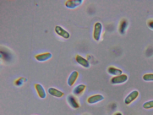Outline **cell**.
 Segmentation results:
<instances>
[{"mask_svg": "<svg viewBox=\"0 0 153 115\" xmlns=\"http://www.w3.org/2000/svg\"><path fill=\"white\" fill-rule=\"evenodd\" d=\"M148 26L151 29L153 30V21L149 22L148 24Z\"/></svg>", "mask_w": 153, "mask_h": 115, "instance_id": "19", "label": "cell"}, {"mask_svg": "<svg viewBox=\"0 0 153 115\" xmlns=\"http://www.w3.org/2000/svg\"><path fill=\"white\" fill-rule=\"evenodd\" d=\"M102 26L99 22L97 23L95 25L93 37L96 41L99 40L102 32Z\"/></svg>", "mask_w": 153, "mask_h": 115, "instance_id": "2", "label": "cell"}, {"mask_svg": "<svg viewBox=\"0 0 153 115\" xmlns=\"http://www.w3.org/2000/svg\"><path fill=\"white\" fill-rule=\"evenodd\" d=\"M48 91L51 95L58 98L61 97L64 95V93L63 92L54 88L48 89Z\"/></svg>", "mask_w": 153, "mask_h": 115, "instance_id": "10", "label": "cell"}, {"mask_svg": "<svg viewBox=\"0 0 153 115\" xmlns=\"http://www.w3.org/2000/svg\"><path fill=\"white\" fill-rule=\"evenodd\" d=\"M31 115H38L36 114H32Z\"/></svg>", "mask_w": 153, "mask_h": 115, "instance_id": "21", "label": "cell"}, {"mask_svg": "<svg viewBox=\"0 0 153 115\" xmlns=\"http://www.w3.org/2000/svg\"><path fill=\"white\" fill-rule=\"evenodd\" d=\"M83 2L82 0H69L66 2V5L68 8L73 9L81 5Z\"/></svg>", "mask_w": 153, "mask_h": 115, "instance_id": "4", "label": "cell"}, {"mask_svg": "<svg viewBox=\"0 0 153 115\" xmlns=\"http://www.w3.org/2000/svg\"><path fill=\"white\" fill-rule=\"evenodd\" d=\"M127 76L125 74H122L115 76L111 79V83L113 84H120L125 82L128 80Z\"/></svg>", "mask_w": 153, "mask_h": 115, "instance_id": "1", "label": "cell"}, {"mask_svg": "<svg viewBox=\"0 0 153 115\" xmlns=\"http://www.w3.org/2000/svg\"><path fill=\"white\" fill-rule=\"evenodd\" d=\"M114 115H122V114L120 112H117Z\"/></svg>", "mask_w": 153, "mask_h": 115, "instance_id": "20", "label": "cell"}, {"mask_svg": "<svg viewBox=\"0 0 153 115\" xmlns=\"http://www.w3.org/2000/svg\"><path fill=\"white\" fill-rule=\"evenodd\" d=\"M104 99L101 95H97L90 97L87 100L88 102L90 104H94L102 101Z\"/></svg>", "mask_w": 153, "mask_h": 115, "instance_id": "6", "label": "cell"}, {"mask_svg": "<svg viewBox=\"0 0 153 115\" xmlns=\"http://www.w3.org/2000/svg\"><path fill=\"white\" fill-rule=\"evenodd\" d=\"M26 79L23 77L20 78L16 82L15 84L18 86L21 85L24 82H26Z\"/></svg>", "mask_w": 153, "mask_h": 115, "instance_id": "18", "label": "cell"}, {"mask_svg": "<svg viewBox=\"0 0 153 115\" xmlns=\"http://www.w3.org/2000/svg\"><path fill=\"white\" fill-rule=\"evenodd\" d=\"M86 88V86L83 84H80L74 89L73 91V94L76 95H78L81 94L85 91Z\"/></svg>", "mask_w": 153, "mask_h": 115, "instance_id": "13", "label": "cell"}, {"mask_svg": "<svg viewBox=\"0 0 153 115\" xmlns=\"http://www.w3.org/2000/svg\"><path fill=\"white\" fill-rule=\"evenodd\" d=\"M67 99L68 103L73 108L77 109L79 108L80 105L77 100L72 95H68Z\"/></svg>", "mask_w": 153, "mask_h": 115, "instance_id": "9", "label": "cell"}, {"mask_svg": "<svg viewBox=\"0 0 153 115\" xmlns=\"http://www.w3.org/2000/svg\"><path fill=\"white\" fill-rule=\"evenodd\" d=\"M79 76L77 71H74L69 76L67 80V83L69 86H72L74 83Z\"/></svg>", "mask_w": 153, "mask_h": 115, "instance_id": "8", "label": "cell"}, {"mask_svg": "<svg viewBox=\"0 0 153 115\" xmlns=\"http://www.w3.org/2000/svg\"><path fill=\"white\" fill-rule=\"evenodd\" d=\"M35 87L39 97L41 99H45L46 97V93L43 86L37 84L35 85Z\"/></svg>", "mask_w": 153, "mask_h": 115, "instance_id": "7", "label": "cell"}, {"mask_svg": "<svg viewBox=\"0 0 153 115\" xmlns=\"http://www.w3.org/2000/svg\"><path fill=\"white\" fill-rule=\"evenodd\" d=\"M138 92L136 90L134 91L131 93L125 99L124 103L126 104H129L133 102L138 97Z\"/></svg>", "mask_w": 153, "mask_h": 115, "instance_id": "3", "label": "cell"}, {"mask_svg": "<svg viewBox=\"0 0 153 115\" xmlns=\"http://www.w3.org/2000/svg\"><path fill=\"white\" fill-rule=\"evenodd\" d=\"M55 31L58 34L64 39H68L70 37L69 33L59 26H56Z\"/></svg>", "mask_w": 153, "mask_h": 115, "instance_id": "5", "label": "cell"}, {"mask_svg": "<svg viewBox=\"0 0 153 115\" xmlns=\"http://www.w3.org/2000/svg\"><path fill=\"white\" fill-rule=\"evenodd\" d=\"M143 107L146 109H149L153 108V100L144 103L143 106Z\"/></svg>", "mask_w": 153, "mask_h": 115, "instance_id": "15", "label": "cell"}, {"mask_svg": "<svg viewBox=\"0 0 153 115\" xmlns=\"http://www.w3.org/2000/svg\"><path fill=\"white\" fill-rule=\"evenodd\" d=\"M127 26V23L126 21L125 20L123 21L121 24L120 28V31L121 34H123L124 33Z\"/></svg>", "mask_w": 153, "mask_h": 115, "instance_id": "16", "label": "cell"}, {"mask_svg": "<svg viewBox=\"0 0 153 115\" xmlns=\"http://www.w3.org/2000/svg\"><path fill=\"white\" fill-rule=\"evenodd\" d=\"M76 60V62L82 66L86 68L89 67L90 64L89 62L81 56L79 55H77Z\"/></svg>", "mask_w": 153, "mask_h": 115, "instance_id": "11", "label": "cell"}, {"mask_svg": "<svg viewBox=\"0 0 153 115\" xmlns=\"http://www.w3.org/2000/svg\"><path fill=\"white\" fill-rule=\"evenodd\" d=\"M143 80L146 81H153V74H145L143 76Z\"/></svg>", "mask_w": 153, "mask_h": 115, "instance_id": "17", "label": "cell"}, {"mask_svg": "<svg viewBox=\"0 0 153 115\" xmlns=\"http://www.w3.org/2000/svg\"><path fill=\"white\" fill-rule=\"evenodd\" d=\"M108 72L110 75L115 76L121 75L123 73V72L121 70L114 67H110L109 68Z\"/></svg>", "mask_w": 153, "mask_h": 115, "instance_id": "14", "label": "cell"}, {"mask_svg": "<svg viewBox=\"0 0 153 115\" xmlns=\"http://www.w3.org/2000/svg\"><path fill=\"white\" fill-rule=\"evenodd\" d=\"M52 57V54L48 53L38 55L36 56V58L38 61L42 62L49 60Z\"/></svg>", "mask_w": 153, "mask_h": 115, "instance_id": "12", "label": "cell"}]
</instances>
